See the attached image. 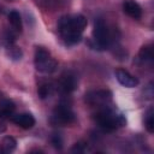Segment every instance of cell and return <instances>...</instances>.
<instances>
[{
    "mask_svg": "<svg viewBox=\"0 0 154 154\" xmlns=\"http://www.w3.org/2000/svg\"><path fill=\"white\" fill-rule=\"evenodd\" d=\"M52 120L57 124H71L75 122V113L67 105H59L53 111Z\"/></svg>",
    "mask_w": 154,
    "mask_h": 154,
    "instance_id": "obj_5",
    "label": "cell"
},
{
    "mask_svg": "<svg viewBox=\"0 0 154 154\" xmlns=\"http://www.w3.org/2000/svg\"><path fill=\"white\" fill-rule=\"evenodd\" d=\"M85 150H87V143L83 142V141L77 142V143L72 147V149H71L72 153H84Z\"/></svg>",
    "mask_w": 154,
    "mask_h": 154,
    "instance_id": "obj_18",
    "label": "cell"
},
{
    "mask_svg": "<svg viewBox=\"0 0 154 154\" xmlns=\"http://www.w3.org/2000/svg\"><path fill=\"white\" fill-rule=\"evenodd\" d=\"M116 78L122 85H124L126 88H135L138 85V79L123 69L116 70Z\"/></svg>",
    "mask_w": 154,
    "mask_h": 154,
    "instance_id": "obj_8",
    "label": "cell"
},
{
    "mask_svg": "<svg viewBox=\"0 0 154 154\" xmlns=\"http://www.w3.org/2000/svg\"><path fill=\"white\" fill-rule=\"evenodd\" d=\"M17 147V141L12 137V136H6L2 140V148L5 153H11L16 149Z\"/></svg>",
    "mask_w": 154,
    "mask_h": 154,
    "instance_id": "obj_14",
    "label": "cell"
},
{
    "mask_svg": "<svg viewBox=\"0 0 154 154\" xmlns=\"http://www.w3.org/2000/svg\"><path fill=\"white\" fill-rule=\"evenodd\" d=\"M34 65L42 73H52L57 70L58 63L52 58L51 53L43 47H36L34 54Z\"/></svg>",
    "mask_w": 154,
    "mask_h": 154,
    "instance_id": "obj_3",
    "label": "cell"
},
{
    "mask_svg": "<svg viewBox=\"0 0 154 154\" xmlns=\"http://www.w3.org/2000/svg\"><path fill=\"white\" fill-rule=\"evenodd\" d=\"M8 22L12 25V28L17 31V32H22L23 30V23H22V18L18 11L13 10L8 13Z\"/></svg>",
    "mask_w": 154,
    "mask_h": 154,
    "instance_id": "obj_11",
    "label": "cell"
},
{
    "mask_svg": "<svg viewBox=\"0 0 154 154\" xmlns=\"http://www.w3.org/2000/svg\"><path fill=\"white\" fill-rule=\"evenodd\" d=\"M123 11L125 14H128L134 19H140L142 17V8L135 0H124Z\"/></svg>",
    "mask_w": 154,
    "mask_h": 154,
    "instance_id": "obj_9",
    "label": "cell"
},
{
    "mask_svg": "<svg viewBox=\"0 0 154 154\" xmlns=\"http://www.w3.org/2000/svg\"><path fill=\"white\" fill-rule=\"evenodd\" d=\"M7 54H8V57H10L12 60H14V61L20 60L22 57H23V52H22V49H20L19 47L13 46V45L10 46V47H7Z\"/></svg>",
    "mask_w": 154,
    "mask_h": 154,
    "instance_id": "obj_15",
    "label": "cell"
},
{
    "mask_svg": "<svg viewBox=\"0 0 154 154\" xmlns=\"http://www.w3.org/2000/svg\"><path fill=\"white\" fill-rule=\"evenodd\" d=\"M112 100V91L107 89H101V90H94L89 91L85 94V101L89 105H105L107 102H111Z\"/></svg>",
    "mask_w": 154,
    "mask_h": 154,
    "instance_id": "obj_6",
    "label": "cell"
},
{
    "mask_svg": "<svg viewBox=\"0 0 154 154\" xmlns=\"http://www.w3.org/2000/svg\"><path fill=\"white\" fill-rule=\"evenodd\" d=\"M144 126L147 129L148 132H153L154 131V116H153V109H149L146 114L144 118Z\"/></svg>",
    "mask_w": 154,
    "mask_h": 154,
    "instance_id": "obj_16",
    "label": "cell"
},
{
    "mask_svg": "<svg viewBox=\"0 0 154 154\" xmlns=\"http://www.w3.org/2000/svg\"><path fill=\"white\" fill-rule=\"evenodd\" d=\"M52 144H53V147L55 149H61L63 148V138H61V136L58 135V134H54L52 136Z\"/></svg>",
    "mask_w": 154,
    "mask_h": 154,
    "instance_id": "obj_19",
    "label": "cell"
},
{
    "mask_svg": "<svg viewBox=\"0 0 154 154\" xmlns=\"http://www.w3.org/2000/svg\"><path fill=\"white\" fill-rule=\"evenodd\" d=\"M93 37L94 41L96 43V46L99 47V49H106L109 45V32L108 29L105 24V22L99 18L95 20L94 23V29H93Z\"/></svg>",
    "mask_w": 154,
    "mask_h": 154,
    "instance_id": "obj_4",
    "label": "cell"
},
{
    "mask_svg": "<svg viewBox=\"0 0 154 154\" xmlns=\"http://www.w3.org/2000/svg\"><path fill=\"white\" fill-rule=\"evenodd\" d=\"M95 120L105 131H113L126 124V119L122 114H116L111 109H103L95 116Z\"/></svg>",
    "mask_w": 154,
    "mask_h": 154,
    "instance_id": "obj_2",
    "label": "cell"
},
{
    "mask_svg": "<svg viewBox=\"0 0 154 154\" xmlns=\"http://www.w3.org/2000/svg\"><path fill=\"white\" fill-rule=\"evenodd\" d=\"M14 108H16V106L12 101H10V100L1 101V103H0V118H6V117L11 116L12 112L14 111Z\"/></svg>",
    "mask_w": 154,
    "mask_h": 154,
    "instance_id": "obj_13",
    "label": "cell"
},
{
    "mask_svg": "<svg viewBox=\"0 0 154 154\" xmlns=\"http://www.w3.org/2000/svg\"><path fill=\"white\" fill-rule=\"evenodd\" d=\"M138 58L142 60V61H149L152 63L153 59H154V52H153V47L150 45H146L143 46L140 52H138Z\"/></svg>",
    "mask_w": 154,
    "mask_h": 154,
    "instance_id": "obj_12",
    "label": "cell"
},
{
    "mask_svg": "<svg viewBox=\"0 0 154 154\" xmlns=\"http://www.w3.org/2000/svg\"><path fill=\"white\" fill-rule=\"evenodd\" d=\"M12 122L22 129H31L35 125V118L31 113H20L11 117Z\"/></svg>",
    "mask_w": 154,
    "mask_h": 154,
    "instance_id": "obj_10",
    "label": "cell"
},
{
    "mask_svg": "<svg viewBox=\"0 0 154 154\" xmlns=\"http://www.w3.org/2000/svg\"><path fill=\"white\" fill-rule=\"evenodd\" d=\"M10 1H12V0H10Z\"/></svg>",
    "mask_w": 154,
    "mask_h": 154,
    "instance_id": "obj_20",
    "label": "cell"
},
{
    "mask_svg": "<svg viewBox=\"0 0 154 154\" xmlns=\"http://www.w3.org/2000/svg\"><path fill=\"white\" fill-rule=\"evenodd\" d=\"M87 26L83 14H65L58 22L59 32L66 45L72 46L82 40V32Z\"/></svg>",
    "mask_w": 154,
    "mask_h": 154,
    "instance_id": "obj_1",
    "label": "cell"
},
{
    "mask_svg": "<svg viewBox=\"0 0 154 154\" xmlns=\"http://www.w3.org/2000/svg\"><path fill=\"white\" fill-rule=\"evenodd\" d=\"M60 90L65 94L72 93L77 88V77L72 72H65L60 78Z\"/></svg>",
    "mask_w": 154,
    "mask_h": 154,
    "instance_id": "obj_7",
    "label": "cell"
},
{
    "mask_svg": "<svg viewBox=\"0 0 154 154\" xmlns=\"http://www.w3.org/2000/svg\"><path fill=\"white\" fill-rule=\"evenodd\" d=\"M37 93H38V96L41 99H46L51 94V85L49 84H41L37 89Z\"/></svg>",
    "mask_w": 154,
    "mask_h": 154,
    "instance_id": "obj_17",
    "label": "cell"
}]
</instances>
